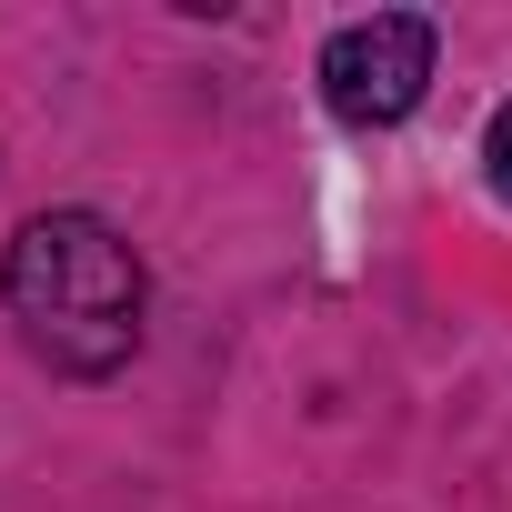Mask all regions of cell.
<instances>
[{
    "label": "cell",
    "mask_w": 512,
    "mask_h": 512,
    "mask_svg": "<svg viewBox=\"0 0 512 512\" xmlns=\"http://www.w3.org/2000/svg\"><path fill=\"white\" fill-rule=\"evenodd\" d=\"M0 302H11L31 362H51L61 382H111L141 352L151 272L101 211H41L0 251Z\"/></svg>",
    "instance_id": "1"
},
{
    "label": "cell",
    "mask_w": 512,
    "mask_h": 512,
    "mask_svg": "<svg viewBox=\"0 0 512 512\" xmlns=\"http://www.w3.org/2000/svg\"><path fill=\"white\" fill-rule=\"evenodd\" d=\"M432 91V21L422 11H372V21H342L322 41V101L332 121L352 131H392L412 121Z\"/></svg>",
    "instance_id": "2"
},
{
    "label": "cell",
    "mask_w": 512,
    "mask_h": 512,
    "mask_svg": "<svg viewBox=\"0 0 512 512\" xmlns=\"http://www.w3.org/2000/svg\"><path fill=\"white\" fill-rule=\"evenodd\" d=\"M482 171H492V191L512 201V101L492 111V131H482Z\"/></svg>",
    "instance_id": "3"
}]
</instances>
